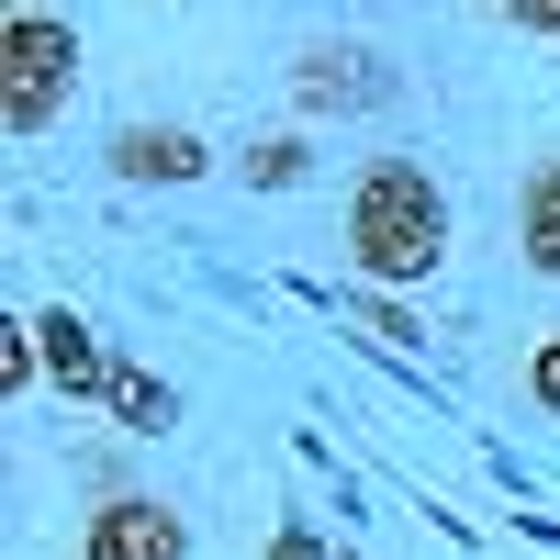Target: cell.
Listing matches in <instances>:
<instances>
[{
	"label": "cell",
	"instance_id": "obj_1",
	"mask_svg": "<svg viewBox=\"0 0 560 560\" xmlns=\"http://www.w3.org/2000/svg\"><path fill=\"white\" fill-rule=\"evenodd\" d=\"M348 269L359 292H415L448 269V179L427 158H370L348 179Z\"/></svg>",
	"mask_w": 560,
	"mask_h": 560
},
{
	"label": "cell",
	"instance_id": "obj_2",
	"mask_svg": "<svg viewBox=\"0 0 560 560\" xmlns=\"http://www.w3.org/2000/svg\"><path fill=\"white\" fill-rule=\"evenodd\" d=\"M68 90H79V23L68 12H0V135H34L68 113Z\"/></svg>",
	"mask_w": 560,
	"mask_h": 560
},
{
	"label": "cell",
	"instance_id": "obj_3",
	"mask_svg": "<svg viewBox=\"0 0 560 560\" xmlns=\"http://www.w3.org/2000/svg\"><path fill=\"white\" fill-rule=\"evenodd\" d=\"M393 90L404 79H393V57L370 34H314L303 57H292V113L303 124H359V113H382Z\"/></svg>",
	"mask_w": 560,
	"mask_h": 560
},
{
	"label": "cell",
	"instance_id": "obj_4",
	"mask_svg": "<svg viewBox=\"0 0 560 560\" xmlns=\"http://www.w3.org/2000/svg\"><path fill=\"white\" fill-rule=\"evenodd\" d=\"M79 560H191V516L158 493H102L79 527Z\"/></svg>",
	"mask_w": 560,
	"mask_h": 560
},
{
	"label": "cell",
	"instance_id": "obj_5",
	"mask_svg": "<svg viewBox=\"0 0 560 560\" xmlns=\"http://www.w3.org/2000/svg\"><path fill=\"white\" fill-rule=\"evenodd\" d=\"M102 168L124 179V191H191V179L213 168V147H202L191 124H113Z\"/></svg>",
	"mask_w": 560,
	"mask_h": 560
},
{
	"label": "cell",
	"instance_id": "obj_6",
	"mask_svg": "<svg viewBox=\"0 0 560 560\" xmlns=\"http://www.w3.org/2000/svg\"><path fill=\"white\" fill-rule=\"evenodd\" d=\"M34 359H45V393H68V404H102L113 393V348L90 337L79 303H45L34 314Z\"/></svg>",
	"mask_w": 560,
	"mask_h": 560
},
{
	"label": "cell",
	"instance_id": "obj_7",
	"mask_svg": "<svg viewBox=\"0 0 560 560\" xmlns=\"http://www.w3.org/2000/svg\"><path fill=\"white\" fill-rule=\"evenodd\" d=\"M516 258H527L538 280H560V147L516 179Z\"/></svg>",
	"mask_w": 560,
	"mask_h": 560
},
{
	"label": "cell",
	"instance_id": "obj_8",
	"mask_svg": "<svg viewBox=\"0 0 560 560\" xmlns=\"http://www.w3.org/2000/svg\"><path fill=\"white\" fill-rule=\"evenodd\" d=\"M102 415H113L124 438H179V382H158V370L113 359V393H102Z\"/></svg>",
	"mask_w": 560,
	"mask_h": 560
},
{
	"label": "cell",
	"instance_id": "obj_9",
	"mask_svg": "<svg viewBox=\"0 0 560 560\" xmlns=\"http://www.w3.org/2000/svg\"><path fill=\"white\" fill-rule=\"evenodd\" d=\"M236 179H247V191L269 202V191H303V179H314V147H303V135H247V147H236Z\"/></svg>",
	"mask_w": 560,
	"mask_h": 560
},
{
	"label": "cell",
	"instance_id": "obj_10",
	"mask_svg": "<svg viewBox=\"0 0 560 560\" xmlns=\"http://www.w3.org/2000/svg\"><path fill=\"white\" fill-rule=\"evenodd\" d=\"M359 337H382V348H427V314H415L404 292H359Z\"/></svg>",
	"mask_w": 560,
	"mask_h": 560
},
{
	"label": "cell",
	"instance_id": "obj_11",
	"mask_svg": "<svg viewBox=\"0 0 560 560\" xmlns=\"http://www.w3.org/2000/svg\"><path fill=\"white\" fill-rule=\"evenodd\" d=\"M269 560H337V549H325L303 516H280V527H269Z\"/></svg>",
	"mask_w": 560,
	"mask_h": 560
},
{
	"label": "cell",
	"instance_id": "obj_12",
	"mask_svg": "<svg viewBox=\"0 0 560 560\" xmlns=\"http://www.w3.org/2000/svg\"><path fill=\"white\" fill-rule=\"evenodd\" d=\"M527 393L560 415V337H538V348H527Z\"/></svg>",
	"mask_w": 560,
	"mask_h": 560
},
{
	"label": "cell",
	"instance_id": "obj_13",
	"mask_svg": "<svg viewBox=\"0 0 560 560\" xmlns=\"http://www.w3.org/2000/svg\"><path fill=\"white\" fill-rule=\"evenodd\" d=\"M504 23H516V34H538V45H560V0H516Z\"/></svg>",
	"mask_w": 560,
	"mask_h": 560
},
{
	"label": "cell",
	"instance_id": "obj_14",
	"mask_svg": "<svg viewBox=\"0 0 560 560\" xmlns=\"http://www.w3.org/2000/svg\"><path fill=\"white\" fill-rule=\"evenodd\" d=\"M337 560H359V549H337Z\"/></svg>",
	"mask_w": 560,
	"mask_h": 560
}]
</instances>
